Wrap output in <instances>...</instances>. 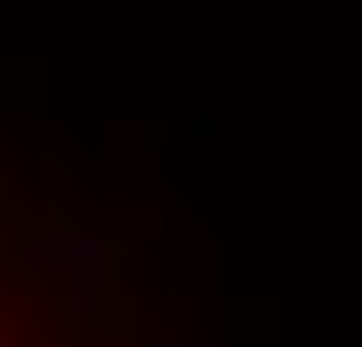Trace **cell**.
<instances>
[{
	"mask_svg": "<svg viewBox=\"0 0 362 347\" xmlns=\"http://www.w3.org/2000/svg\"><path fill=\"white\" fill-rule=\"evenodd\" d=\"M0 347H185L148 237L45 148L0 141Z\"/></svg>",
	"mask_w": 362,
	"mask_h": 347,
	"instance_id": "6da1fadb",
	"label": "cell"
}]
</instances>
